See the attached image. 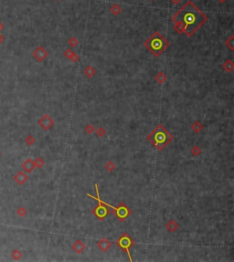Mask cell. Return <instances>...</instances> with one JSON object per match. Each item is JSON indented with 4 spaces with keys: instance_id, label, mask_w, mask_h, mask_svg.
<instances>
[{
    "instance_id": "cell-1",
    "label": "cell",
    "mask_w": 234,
    "mask_h": 262,
    "mask_svg": "<svg viewBox=\"0 0 234 262\" xmlns=\"http://www.w3.org/2000/svg\"><path fill=\"white\" fill-rule=\"evenodd\" d=\"M174 23H180L184 26V31L191 37L207 20V18L190 1L172 18Z\"/></svg>"
},
{
    "instance_id": "cell-2",
    "label": "cell",
    "mask_w": 234,
    "mask_h": 262,
    "mask_svg": "<svg viewBox=\"0 0 234 262\" xmlns=\"http://www.w3.org/2000/svg\"><path fill=\"white\" fill-rule=\"evenodd\" d=\"M146 139L156 150L163 151L173 141V135L162 124H158L147 135Z\"/></svg>"
},
{
    "instance_id": "cell-3",
    "label": "cell",
    "mask_w": 234,
    "mask_h": 262,
    "mask_svg": "<svg viewBox=\"0 0 234 262\" xmlns=\"http://www.w3.org/2000/svg\"><path fill=\"white\" fill-rule=\"evenodd\" d=\"M94 187H95V190H96V196L91 195V194H87L88 197H91L94 200H96L97 202H101L102 204H105L108 208H112L113 209V213L115 215V216L116 217L117 219L120 221V222H123L125 221L131 215H132V210L127 206V204L123 202H121L119 203L117 206H113L110 204L104 202L103 200H102V198L100 197V192H99V188H98V184L95 183L94 184Z\"/></svg>"
},
{
    "instance_id": "cell-4",
    "label": "cell",
    "mask_w": 234,
    "mask_h": 262,
    "mask_svg": "<svg viewBox=\"0 0 234 262\" xmlns=\"http://www.w3.org/2000/svg\"><path fill=\"white\" fill-rule=\"evenodd\" d=\"M145 46L155 58H158L169 46V42L161 34L155 32L146 40Z\"/></svg>"
},
{
    "instance_id": "cell-5",
    "label": "cell",
    "mask_w": 234,
    "mask_h": 262,
    "mask_svg": "<svg viewBox=\"0 0 234 262\" xmlns=\"http://www.w3.org/2000/svg\"><path fill=\"white\" fill-rule=\"evenodd\" d=\"M115 245L119 248H121L122 251H123L124 253H126L128 255V258H129V260L130 261H133V259H132V256H131V253H130V249L135 245V239H133L130 235L126 232L123 233L119 238L115 241Z\"/></svg>"
},
{
    "instance_id": "cell-6",
    "label": "cell",
    "mask_w": 234,
    "mask_h": 262,
    "mask_svg": "<svg viewBox=\"0 0 234 262\" xmlns=\"http://www.w3.org/2000/svg\"><path fill=\"white\" fill-rule=\"evenodd\" d=\"M91 213L97 219L103 220L110 214V208H108L105 204H102L101 202H98V205L91 210Z\"/></svg>"
},
{
    "instance_id": "cell-7",
    "label": "cell",
    "mask_w": 234,
    "mask_h": 262,
    "mask_svg": "<svg viewBox=\"0 0 234 262\" xmlns=\"http://www.w3.org/2000/svg\"><path fill=\"white\" fill-rule=\"evenodd\" d=\"M38 123L39 124V126L45 130V131H49L54 124H55V121L53 120L52 117H50L49 114H44L43 116L41 117L38 121Z\"/></svg>"
},
{
    "instance_id": "cell-8",
    "label": "cell",
    "mask_w": 234,
    "mask_h": 262,
    "mask_svg": "<svg viewBox=\"0 0 234 262\" xmlns=\"http://www.w3.org/2000/svg\"><path fill=\"white\" fill-rule=\"evenodd\" d=\"M97 248L102 252H107L112 248V243H111V241L108 238L103 237V238H102L101 240H99L97 242Z\"/></svg>"
},
{
    "instance_id": "cell-9",
    "label": "cell",
    "mask_w": 234,
    "mask_h": 262,
    "mask_svg": "<svg viewBox=\"0 0 234 262\" xmlns=\"http://www.w3.org/2000/svg\"><path fill=\"white\" fill-rule=\"evenodd\" d=\"M48 56V52L46 51V50L42 47H38L34 52H33V57L36 58L38 62L43 61Z\"/></svg>"
},
{
    "instance_id": "cell-10",
    "label": "cell",
    "mask_w": 234,
    "mask_h": 262,
    "mask_svg": "<svg viewBox=\"0 0 234 262\" xmlns=\"http://www.w3.org/2000/svg\"><path fill=\"white\" fill-rule=\"evenodd\" d=\"M71 248H72L73 251L76 252L77 254H82V253H83L84 250L86 249V245H85V243H84L83 241L78 239V240H76V241L72 244Z\"/></svg>"
},
{
    "instance_id": "cell-11",
    "label": "cell",
    "mask_w": 234,
    "mask_h": 262,
    "mask_svg": "<svg viewBox=\"0 0 234 262\" xmlns=\"http://www.w3.org/2000/svg\"><path fill=\"white\" fill-rule=\"evenodd\" d=\"M21 167H22V169H23L26 173H28V174L32 173L33 170L36 168V167H35V165H34V161H33L32 159H30V158H28L26 161H24V163L21 165Z\"/></svg>"
},
{
    "instance_id": "cell-12",
    "label": "cell",
    "mask_w": 234,
    "mask_h": 262,
    "mask_svg": "<svg viewBox=\"0 0 234 262\" xmlns=\"http://www.w3.org/2000/svg\"><path fill=\"white\" fill-rule=\"evenodd\" d=\"M14 180H15L19 185H24V184L29 180V176L26 175L24 172L19 171L17 175L14 176Z\"/></svg>"
},
{
    "instance_id": "cell-13",
    "label": "cell",
    "mask_w": 234,
    "mask_h": 262,
    "mask_svg": "<svg viewBox=\"0 0 234 262\" xmlns=\"http://www.w3.org/2000/svg\"><path fill=\"white\" fill-rule=\"evenodd\" d=\"M166 228H167V229L170 233H174V232H176V231L178 229L179 225H178L177 222H176L174 219H170V220L167 223Z\"/></svg>"
},
{
    "instance_id": "cell-14",
    "label": "cell",
    "mask_w": 234,
    "mask_h": 262,
    "mask_svg": "<svg viewBox=\"0 0 234 262\" xmlns=\"http://www.w3.org/2000/svg\"><path fill=\"white\" fill-rule=\"evenodd\" d=\"M191 130L195 133H201V131L203 130V128H204V126H203V124L200 121H195L193 123H192V125H191Z\"/></svg>"
},
{
    "instance_id": "cell-15",
    "label": "cell",
    "mask_w": 234,
    "mask_h": 262,
    "mask_svg": "<svg viewBox=\"0 0 234 262\" xmlns=\"http://www.w3.org/2000/svg\"><path fill=\"white\" fill-rule=\"evenodd\" d=\"M64 55H65L66 58L71 59V60L73 61V62H77V61L79 60V56H78L75 52H73L72 50H66L65 52H64Z\"/></svg>"
},
{
    "instance_id": "cell-16",
    "label": "cell",
    "mask_w": 234,
    "mask_h": 262,
    "mask_svg": "<svg viewBox=\"0 0 234 262\" xmlns=\"http://www.w3.org/2000/svg\"><path fill=\"white\" fill-rule=\"evenodd\" d=\"M155 80L159 84H163V83H165L166 81L167 80V75H166L163 71H160V72H158V73L155 75Z\"/></svg>"
},
{
    "instance_id": "cell-17",
    "label": "cell",
    "mask_w": 234,
    "mask_h": 262,
    "mask_svg": "<svg viewBox=\"0 0 234 262\" xmlns=\"http://www.w3.org/2000/svg\"><path fill=\"white\" fill-rule=\"evenodd\" d=\"M83 73H84V75H85L87 78H91V77H93V76L95 75L96 69H95L93 67H91V66H87V67L85 68Z\"/></svg>"
},
{
    "instance_id": "cell-18",
    "label": "cell",
    "mask_w": 234,
    "mask_h": 262,
    "mask_svg": "<svg viewBox=\"0 0 234 262\" xmlns=\"http://www.w3.org/2000/svg\"><path fill=\"white\" fill-rule=\"evenodd\" d=\"M223 69L227 72H232L234 69V63L232 62V60H231V59L226 60L223 64Z\"/></svg>"
},
{
    "instance_id": "cell-19",
    "label": "cell",
    "mask_w": 234,
    "mask_h": 262,
    "mask_svg": "<svg viewBox=\"0 0 234 262\" xmlns=\"http://www.w3.org/2000/svg\"><path fill=\"white\" fill-rule=\"evenodd\" d=\"M104 168L107 172L112 173L115 170L116 168V165L113 162V161H108L105 165H104Z\"/></svg>"
},
{
    "instance_id": "cell-20",
    "label": "cell",
    "mask_w": 234,
    "mask_h": 262,
    "mask_svg": "<svg viewBox=\"0 0 234 262\" xmlns=\"http://www.w3.org/2000/svg\"><path fill=\"white\" fill-rule=\"evenodd\" d=\"M190 153L193 156H200L202 153V150L200 146L194 145L191 149H190Z\"/></svg>"
},
{
    "instance_id": "cell-21",
    "label": "cell",
    "mask_w": 234,
    "mask_h": 262,
    "mask_svg": "<svg viewBox=\"0 0 234 262\" xmlns=\"http://www.w3.org/2000/svg\"><path fill=\"white\" fill-rule=\"evenodd\" d=\"M34 165H35V167H37V168H42L45 165V161L42 157H38L34 161Z\"/></svg>"
},
{
    "instance_id": "cell-22",
    "label": "cell",
    "mask_w": 234,
    "mask_h": 262,
    "mask_svg": "<svg viewBox=\"0 0 234 262\" xmlns=\"http://www.w3.org/2000/svg\"><path fill=\"white\" fill-rule=\"evenodd\" d=\"M106 130L103 128V127H99L97 130H95V133H96V135L99 137V138H103V137H104L105 136V134H106Z\"/></svg>"
},
{
    "instance_id": "cell-23",
    "label": "cell",
    "mask_w": 234,
    "mask_h": 262,
    "mask_svg": "<svg viewBox=\"0 0 234 262\" xmlns=\"http://www.w3.org/2000/svg\"><path fill=\"white\" fill-rule=\"evenodd\" d=\"M11 256H12V258L15 260H20L22 258V252L20 250H18V249H15V250L12 251Z\"/></svg>"
},
{
    "instance_id": "cell-24",
    "label": "cell",
    "mask_w": 234,
    "mask_h": 262,
    "mask_svg": "<svg viewBox=\"0 0 234 262\" xmlns=\"http://www.w3.org/2000/svg\"><path fill=\"white\" fill-rule=\"evenodd\" d=\"M84 131L87 134H92L94 132H95V127L91 124V123H89L85 126L84 128Z\"/></svg>"
},
{
    "instance_id": "cell-25",
    "label": "cell",
    "mask_w": 234,
    "mask_h": 262,
    "mask_svg": "<svg viewBox=\"0 0 234 262\" xmlns=\"http://www.w3.org/2000/svg\"><path fill=\"white\" fill-rule=\"evenodd\" d=\"M17 214H18L19 216L23 217V216H25L28 214V210H27L24 206H20V207H18V210H17Z\"/></svg>"
},
{
    "instance_id": "cell-26",
    "label": "cell",
    "mask_w": 234,
    "mask_h": 262,
    "mask_svg": "<svg viewBox=\"0 0 234 262\" xmlns=\"http://www.w3.org/2000/svg\"><path fill=\"white\" fill-rule=\"evenodd\" d=\"M25 143L29 146H31L36 143V140H35V138H34L32 135H29V136H27V138L25 139Z\"/></svg>"
},
{
    "instance_id": "cell-27",
    "label": "cell",
    "mask_w": 234,
    "mask_h": 262,
    "mask_svg": "<svg viewBox=\"0 0 234 262\" xmlns=\"http://www.w3.org/2000/svg\"><path fill=\"white\" fill-rule=\"evenodd\" d=\"M120 10H121V8H120V6H119L118 5H114L113 7L111 8V11H112L115 15H117V14L120 12Z\"/></svg>"
},
{
    "instance_id": "cell-28",
    "label": "cell",
    "mask_w": 234,
    "mask_h": 262,
    "mask_svg": "<svg viewBox=\"0 0 234 262\" xmlns=\"http://www.w3.org/2000/svg\"><path fill=\"white\" fill-rule=\"evenodd\" d=\"M226 45H227L232 50H233V37H232L229 40L226 41Z\"/></svg>"
},
{
    "instance_id": "cell-29",
    "label": "cell",
    "mask_w": 234,
    "mask_h": 262,
    "mask_svg": "<svg viewBox=\"0 0 234 262\" xmlns=\"http://www.w3.org/2000/svg\"><path fill=\"white\" fill-rule=\"evenodd\" d=\"M69 44H70L71 47H76L77 44H78V41H77V39H76L75 38H71L69 40Z\"/></svg>"
},
{
    "instance_id": "cell-30",
    "label": "cell",
    "mask_w": 234,
    "mask_h": 262,
    "mask_svg": "<svg viewBox=\"0 0 234 262\" xmlns=\"http://www.w3.org/2000/svg\"><path fill=\"white\" fill-rule=\"evenodd\" d=\"M171 1H172V2H173L174 4H178V3H179V2H180L181 0H171Z\"/></svg>"
},
{
    "instance_id": "cell-31",
    "label": "cell",
    "mask_w": 234,
    "mask_h": 262,
    "mask_svg": "<svg viewBox=\"0 0 234 262\" xmlns=\"http://www.w3.org/2000/svg\"><path fill=\"white\" fill-rule=\"evenodd\" d=\"M3 39H4V38H3V37H2V36L0 35V43L2 42V40H3Z\"/></svg>"
},
{
    "instance_id": "cell-32",
    "label": "cell",
    "mask_w": 234,
    "mask_h": 262,
    "mask_svg": "<svg viewBox=\"0 0 234 262\" xmlns=\"http://www.w3.org/2000/svg\"><path fill=\"white\" fill-rule=\"evenodd\" d=\"M2 28H3V26H2V24H1V23H0V30H1V29H2Z\"/></svg>"
},
{
    "instance_id": "cell-33",
    "label": "cell",
    "mask_w": 234,
    "mask_h": 262,
    "mask_svg": "<svg viewBox=\"0 0 234 262\" xmlns=\"http://www.w3.org/2000/svg\"><path fill=\"white\" fill-rule=\"evenodd\" d=\"M219 1H220V2H224L225 0H219Z\"/></svg>"
},
{
    "instance_id": "cell-34",
    "label": "cell",
    "mask_w": 234,
    "mask_h": 262,
    "mask_svg": "<svg viewBox=\"0 0 234 262\" xmlns=\"http://www.w3.org/2000/svg\"><path fill=\"white\" fill-rule=\"evenodd\" d=\"M0 156H1V152H0Z\"/></svg>"
},
{
    "instance_id": "cell-35",
    "label": "cell",
    "mask_w": 234,
    "mask_h": 262,
    "mask_svg": "<svg viewBox=\"0 0 234 262\" xmlns=\"http://www.w3.org/2000/svg\"><path fill=\"white\" fill-rule=\"evenodd\" d=\"M150 1H153V0H150Z\"/></svg>"
}]
</instances>
